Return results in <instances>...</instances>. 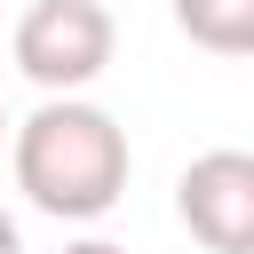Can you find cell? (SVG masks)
<instances>
[{
  "label": "cell",
  "instance_id": "4",
  "mask_svg": "<svg viewBox=\"0 0 254 254\" xmlns=\"http://www.w3.org/2000/svg\"><path fill=\"white\" fill-rule=\"evenodd\" d=\"M175 32L206 56H254V0H175Z\"/></svg>",
  "mask_w": 254,
  "mask_h": 254
},
{
  "label": "cell",
  "instance_id": "7",
  "mask_svg": "<svg viewBox=\"0 0 254 254\" xmlns=\"http://www.w3.org/2000/svg\"><path fill=\"white\" fill-rule=\"evenodd\" d=\"M0 143H16V127H8V111H0Z\"/></svg>",
  "mask_w": 254,
  "mask_h": 254
},
{
  "label": "cell",
  "instance_id": "1",
  "mask_svg": "<svg viewBox=\"0 0 254 254\" xmlns=\"http://www.w3.org/2000/svg\"><path fill=\"white\" fill-rule=\"evenodd\" d=\"M8 167H16V190L56 214V222H95L127 198V175H135V151H127V127L87 103V95H48L32 119H16V143H8Z\"/></svg>",
  "mask_w": 254,
  "mask_h": 254
},
{
  "label": "cell",
  "instance_id": "2",
  "mask_svg": "<svg viewBox=\"0 0 254 254\" xmlns=\"http://www.w3.org/2000/svg\"><path fill=\"white\" fill-rule=\"evenodd\" d=\"M119 56V24L103 0H32L16 16V71L40 95H87Z\"/></svg>",
  "mask_w": 254,
  "mask_h": 254
},
{
  "label": "cell",
  "instance_id": "3",
  "mask_svg": "<svg viewBox=\"0 0 254 254\" xmlns=\"http://www.w3.org/2000/svg\"><path fill=\"white\" fill-rule=\"evenodd\" d=\"M175 214L206 254H254V151H198L175 175Z\"/></svg>",
  "mask_w": 254,
  "mask_h": 254
},
{
  "label": "cell",
  "instance_id": "6",
  "mask_svg": "<svg viewBox=\"0 0 254 254\" xmlns=\"http://www.w3.org/2000/svg\"><path fill=\"white\" fill-rule=\"evenodd\" d=\"M0 254H24V238H16V214L0 206Z\"/></svg>",
  "mask_w": 254,
  "mask_h": 254
},
{
  "label": "cell",
  "instance_id": "5",
  "mask_svg": "<svg viewBox=\"0 0 254 254\" xmlns=\"http://www.w3.org/2000/svg\"><path fill=\"white\" fill-rule=\"evenodd\" d=\"M64 254H127V246H111V238H71Z\"/></svg>",
  "mask_w": 254,
  "mask_h": 254
}]
</instances>
